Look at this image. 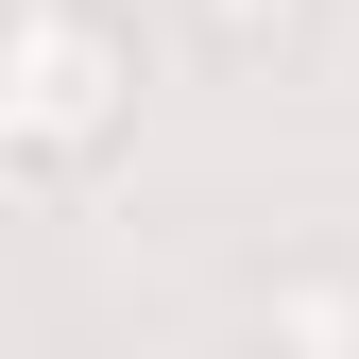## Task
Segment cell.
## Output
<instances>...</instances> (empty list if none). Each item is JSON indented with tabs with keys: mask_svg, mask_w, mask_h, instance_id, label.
Wrapping results in <instances>:
<instances>
[{
	"mask_svg": "<svg viewBox=\"0 0 359 359\" xmlns=\"http://www.w3.org/2000/svg\"><path fill=\"white\" fill-rule=\"evenodd\" d=\"M257 342L274 359H359V257H274L257 274Z\"/></svg>",
	"mask_w": 359,
	"mask_h": 359,
	"instance_id": "7a4b0ae2",
	"label": "cell"
},
{
	"mask_svg": "<svg viewBox=\"0 0 359 359\" xmlns=\"http://www.w3.org/2000/svg\"><path fill=\"white\" fill-rule=\"evenodd\" d=\"M120 120H137V34L103 18V0H34L18 34H0V154L18 171H103Z\"/></svg>",
	"mask_w": 359,
	"mask_h": 359,
	"instance_id": "6da1fadb",
	"label": "cell"
},
{
	"mask_svg": "<svg viewBox=\"0 0 359 359\" xmlns=\"http://www.w3.org/2000/svg\"><path fill=\"white\" fill-rule=\"evenodd\" d=\"M189 34L222 69H274V52H308V0H189Z\"/></svg>",
	"mask_w": 359,
	"mask_h": 359,
	"instance_id": "3957f363",
	"label": "cell"
}]
</instances>
